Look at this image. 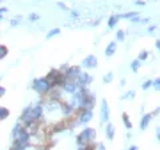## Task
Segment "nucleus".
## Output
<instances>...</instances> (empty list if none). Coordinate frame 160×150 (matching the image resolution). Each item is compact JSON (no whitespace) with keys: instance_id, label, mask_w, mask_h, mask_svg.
<instances>
[{"instance_id":"obj_1","label":"nucleus","mask_w":160,"mask_h":150,"mask_svg":"<svg viewBox=\"0 0 160 150\" xmlns=\"http://www.w3.org/2000/svg\"><path fill=\"white\" fill-rule=\"evenodd\" d=\"M51 86H52V84L50 82V80H48L47 77H43V78H36L34 81V89L38 93H47L48 91L51 89Z\"/></svg>"},{"instance_id":"obj_2","label":"nucleus","mask_w":160,"mask_h":150,"mask_svg":"<svg viewBox=\"0 0 160 150\" xmlns=\"http://www.w3.org/2000/svg\"><path fill=\"white\" fill-rule=\"evenodd\" d=\"M96 137V133L92 128H85L84 130L78 135V144L79 145H84L85 142H91V141L95 140Z\"/></svg>"},{"instance_id":"obj_3","label":"nucleus","mask_w":160,"mask_h":150,"mask_svg":"<svg viewBox=\"0 0 160 150\" xmlns=\"http://www.w3.org/2000/svg\"><path fill=\"white\" fill-rule=\"evenodd\" d=\"M100 118H101V122H108V120H110V106H108L107 100H101Z\"/></svg>"},{"instance_id":"obj_4","label":"nucleus","mask_w":160,"mask_h":150,"mask_svg":"<svg viewBox=\"0 0 160 150\" xmlns=\"http://www.w3.org/2000/svg\"><path fill=\"white\" fill-rule=\"evenodd\" d=\"M80 66H71V68L68 69L66 72V78L67 80H69V81H73V80H78V77H79V75H80Z\"/></svg>"},{"instance_id":"obj_5","label":"nucleus","mask_w":160,"mask_h":150,"mask_svg":"<svg viewBox=\"0 0 160 150\" xmlns=\"http://www.w3.org/2000/svg\"><path fill=\"white\" fill-rule=\"evenodd\" d=\"M82 66H84V68H96L97 59L94 56V55H88V56L82 61Z\"/></svg>"},{"instance_id":"obj_6","label":"nucleus","mask_w":160,"mask_h":150,"mask_svg":"<svg viewBox=\"0 0 160 150\" xmlns=\"http://www.w3.org/2000/svg\"><path fill=\"white\" fill-rule=\"evenodd\" d=\"M92 81V77L88 73H84V72H82L80 75H79V77H78V84H79V86L82 85V86H84V85H87V84H89V82Z\"/></svg>"},{"instance_id":"obj_7","label":"nucleus","mask_w":160,"mask_h":150,"mask_svg":"<svg viewBox=\"0 0 160 150\" xmlns=\"http://www.w3.org/2000/svg\"><path fill=\"white\" fill-rule=\"evenodd\" d=\"M92 117H94V113H92V110L91 109H84L82 112V116H80L79 122H80V124H87L89 120H92Z\"/></svg>"},{"instance_id":"obj_8","label":"nucleus","mask_w":160,"mask_h":150,"mask_svg":"<svg viewBox=\"0 0 160 150\" xmlns=\"http://www.w3.org/2000/svg\"><path fill=\"white\" fill-rule=\"evenodd\" d=\"M152 116H154L152 113H148V114H144V116L141 117V120H140V129L141 130H145V129L148 128L151 120H152Z\"/></svg>"},{"instance_id":"obj_9","label":"nucleus","mask_w":160,"mask_h":150,"mask_svg":"<svg viewBox=\"0 0 160 150\" xmlns=\"http://www.w3.org/2000/svg\"><path fill=\"white\" fill-rule=\"evenodd\" d=\"M116 49H117L116 41H111V43L107 45V48H106V56H107V57H111L112 55H115Z\"/></svg>"},{"instance_id":"obj_10","label":"nucleus","mask_w":160,"mask_h":150,"mask_svg":"<svg viewBox=\"0 0 160 150\" xmlns=\"http://www.w3.org/2000/svg\"><path fill=\"white\" fill-rule=\"evenodd\" d=\"M106 135L110 141H112L115 138V126L113 124H107V128H106Z\"/></svg>"},{"instance_id":"obj_11","label":"nucleus","mask_w":160,"mask_h":150,"mask_svg":"<svg viewBox=\"0 0 160 150\" xmlns=\"http://www.w3.org/2000/svg\"><path fill=\"white\" fill-rule=\"evenodd\" d=\"M63 86H64V91L68 92V93H75V92L78 91V88H79L73 81H67Z\"/></svg>"},{"instance_id":"obj_12","label":"nucleus","mask_w":160,"mask_h":150,"mask_svg":"<svg viewBox=\"0 0 160 150\" xmlns=\"http://www.w3.org/2000/svg\"><path fill=\"white\" fill-rule=\"evenodd\" d=\"M120 19L119 15H112L110 16V19H108V27L110 28H115V25L117 24V20Z\"/></svg>"},{"instance_id":"obj_13","label":"nucleus","mask_w":160,"mask_h":150,"mask_svg":"<svg viewBox=\"0 0 160 150\" xmlns=\"http://www.w3.org/2000/svg\"><path fill=\"white\" fill-rule=\"evenodd\" d=\"M122 118H123V122H124L126 128L128 129V130H129V129H132V124H131V121H129V117H128V114H127V113H123Z\"/></svg>"},{"instance_id":"obj_14","label":"nucleus","mask_w":160,"mask_h":150,"mask_svg":"<svg viewBox=\"0 0 160 150\" xmlns=\"http://www.w3.org/2000/svg\"><path fill=\"white\" fill-rule=\"evenodd\" d=\"M8 116H10V110L4 106L0 108V120H6Z\"/></svg>"},{"instance_id":"obj_15","label":"nucleus","mask_w":160,"mask_h":150,"mask_svg":"<svg viewBox=\"0 0 160 150\" xmlns=\"http://www.w3.org/2000/svg\"><path fill=\"white\" fill-rule=\"evenodd\" d=\"M139 68H140V60H139V59L138 60H133V61L131 63V69L136 73L139 71Z\"/></svg>"},{"instance_id":"obj_16","label":"nucleus","mask_w":160,"mask_h":150,"mask_svg":"<svg viewBox=\"0 0 160 150\" xmlns=\"http://www.w3.org/2000/svg\"><path fill=\"white\" fill-rule=\"evenodd\" d=\"M122 19H133L136 16H139V12H128V13H124V15H119Z\"/></svg>"},{"instance_id":"obj_17","label":"nucleus","mask_w":160,"mask_h":150,"mask_svg":"<svg viewBox=\"0 0 160 150\" xmlns=\"http://www.w3.org/2000/svg\"><path fill=\"white\" fill-rule=\"evenodd\" d=\"M135 94H136L135 91H129V92H127V93L124 94L122 98H123V100H131V98H133V97H135Z\"/></svg>"},{"instance_id":"obj_18","label":"nucleus","mask_w":160,"mask_h":150,"mask_svg":"<svg viewBox=\"0 0 160 150\" xmlns=\"http://www.w3.org/2000/svg\"><path fill=\"white\" fill-rule=\"evenodd\" d=\"M59 33H60L59 28H53L47 33V39H51V37H53V36H56V35H59Z\"/></svg>"},{"instance_id":"obj_19","label":"nucleus","mask_w":160,"mask_h":150,"mask_svg":"<svg viewBox=\"0 0 160 150\" xmlns=\"http://www.w3.org/2000/svg\"><path fill=\"white\" fill-rule=\"evenodd\" d=\"M8 53V49L6 48V45H0V59H4Z\"/></svg>"},{"instance_id":"obj_20","label":"nucleus","mask_w":160,"mask_h":150,"mask_svg":"<svg viewBox=\"0 0 160 150\" xmlns=\"http://www.w3.org/2000/svg\"><path fill=\"white\" fill-rule=\"evenodd\" d=\"M113 80V73L112 72H110V73H107L106 76H104V78H103V81L106 82V84H108V82H111Z\"/></svg>"},{"instance_id":"obj_21","label":"nucleus","mask_w":160,"mask_h":150,"mask_svg":"<svg viewBox=\"0 0 160 150\" xmlns=\"http://www.w3.org/2000/svg\"><path fill=\"white\" fill-rule=\"evenodd\" d=\"M124 39H126V35H124V32L120 29V31L116 32V40L117 41H124Z\"/></svg>"},{"instance_id":"obj_22","label":"nucleus","mask_w":160,"mask_h":150,"mask_svg":"<svg viewBox=\"0 0 160 150\" xmlns=\"http://www.w3.org/2000/svg\"><path fill=\"white\" fill-rule=\"evenodd\" d=\"M152 85H154V81H152V80H147V81H145V82H143L141 88H143L144 91H147L148 88H150V86H152Z\"/></svg>"},{"instance_id":"obj_23","label":"nucleus","mask_w":160,"mask_h":150,"mask_svg":"<svg viewBox=\"0 0 160 150\" xmlns=\"http://www.w3.org/2000/svg\"><path fill=\"white\" fill-rule=\"evenodd\" d=\"M152 86L155 88V91L160 92V77L155 78V80H154V85H152Z\"/></svg>"},{"instance_id":"obj_24","label":"nucleus","mask_w":160,"mask_h":150,"mask_svg":"<svg viewBox=\"0 0 160 150\" xmlns=\"http://www.w3.org/2000/svg\"><path fill=\"white\" fill-rule=\"evenodd\" d=\"M147 57H148L147 50H140V53H139V60H147Z\"/></svg>"},{"instance_id":"obj_25","label":"nucleus","mask_w":160,"mask_h":150,"mask_svg":"<svg viewBox=\"0 0 160 150\" xmlns=\"http://www.w3.org/2000/svg\"><path fill=\"white\" fill-rule=\"evenodd\" d=\"M28 19L31 20V21H35V20H39V15H38V13H31V15L28 16Z\"/></svg>"},{"instance_id":"obj_26","label":"nucleus","mask_w":160,"mask_h":150,"mask_svg":"<svg viewBox=\"0 0 160 150\" xmlns=\"http://www.w3.org/2000/svg\"><path fill=\"white\" fill-rule=\"evenodd\" d=\"M19 24V20L17 19H12L11 20V25H12V27H15V25H17Z\"/></svg>"},{"instance_id":"obj_27","label":"nucleus","mask_w":160,"mask_h":150,"mask_svg":"<svg viewBox=\"0 0 160 150\" xmlns=\"http://www.w3.org/2000/svg\"><path fill=\"white\" fill-rule=\"evenodd\" d=\"M135 4L136 6H145V1H143V0H136Z\"/></svg>"},{"instance_id":"obj_28","label":"nucleus","mask_w":160,"mask_h":150,"mask_svg":"<svg viewBox=\"0 0 160 150\" xmlns=\"http://www.w3.org/2000/svg\"><path fill=\"white\" fill-rule=\"evenodd\" d=\"M57 6H59L60 8H63V10H67V6L64 3H61V1H57Z\"/></svg>"},{"instance_id":"obj_29","label":"nucleus","mask_w":160,"mask_h":150,"mask_svg":"<svg viewBox=\"0 0 160 150\" xmlns=\"http://www.w3.org/2000/svg\"><path fill=\"white\" fill-rule=\"evenodd\" d=\"M97 150H106L104 144H99V145H97Z\"/></svg>"},{"instance_id":"obj_30","label":"nucleus","mask_w":160,"mask_h":150,"mask_svg":"<svg viewBox=\"0 0 160 150\" xmlns=\"http://www.w3.org/2000/svg\"><path fill=\"white\" fill-rule=\"evenodd\" d=\"M71 15H72L73 17H78V16L80 15V13H78V11H71Z\"/></svg>"},{"instance_id":"obj_31","label":"nucleus","mask_w":160,"mask_h":150,"mask_svg":"<svg viewBox=\"0 0 160 150\" xmlns=\"http://www.w3.org/2000/svg\"><path fill=\"white\" fill-rule=\"evenodd\" d=\"M156 29V25H151V27H148V32H152Z\"/></svg>"},{"instance_id":"obj_32","label":"nucleus","mask_w":160,"mask_h":150,"mask_svg":"<svg viewBox=\"0 0 160 150\" xmlns=\"http://www.w3.org/2000/svg\"><path fill=\"white\" fill-rule=\"evenodd\" d=\"M4 93H6V89L1 86V88H0V94H1V96H4Z\"/></svg>"},{"instance_id":"obj_33","label":"nucleus","mask_w":160,"mask_h":150,"mask_svg":"<svg viewBox=\"0 0 160 150\" xmlns=\"http://www.w3.org/2000/svg\"><path fill=\"white\" fill-rule=\"evenodd\" d=\"M156 135H157V140L160 141V128H157V130H156Z\"/></svg>"},{"instance_id":"obj_34","label":"nucleus","mask_w":160,"mask_h":150,"mask_svg":"<svg viewBox=\"0 0 160 150\" xmlns=\"http://www.w3.org/2000/svg\"><path fill=\"white\" fill-rule=\"evenodd\" d=\"M128 150H139V147H138V146H135V145H132V146L129 147Z\"/></svg>"},{"instance_id":"obj_35","label":"nucleus","mask_w":160,"mask_h":150,"mask_svg":"<svg viewBox=\"0 0 160 150\" xmlns=\"http://www.w3.org/2000/svg\"><path fill=\"white\" fill-rule=\"evenodd\" d=\"M7 11H8V10H7V8H4V7H1V8H0V12H1V13H6Z\"/></svg>"},{"instance_id":"obj_36","label":"nucleus","mask_w":160,"mask_h":150,"mask_svg":"<svg viewBox=\"0 0 160 150\" xmlns=\"http://www.w3.org/2000/svg\"><path fill=\"white\" fill-rule=\"evenodd\" d=\"M155 45H156V48H159V49H160V39H159V40H156Z\"/></svg>"},{"instance_id":"obj_37","label":"nucleus","mask_w":160,"mask_h":150,"mask_svg":"<svg viewBox=\"0 0 160 150\" xmlns=\"http://www.w3.org/2000/svg\"><path fill=\"white\" fill-rule=\"evenodd\" d=\"M139 21V17L138 16H136V17H133V19H132V23H138Z\"/></svg>"},{"instance_id":"obj_38","label":"nucleus","mask_w":160,"mask_h":150,"mask_svg":"<svg viewBox=\"0 0 160 150\" xmlns=\"http://www.w3.org/2000/svg\"><path fill=\"white\" fill-rule=\"evenodd\" d=\"M120 85H122V86H124V85H126V80H122V81H120Z\"/></svg>"}]
</instances>
